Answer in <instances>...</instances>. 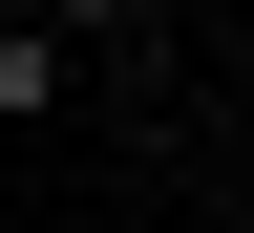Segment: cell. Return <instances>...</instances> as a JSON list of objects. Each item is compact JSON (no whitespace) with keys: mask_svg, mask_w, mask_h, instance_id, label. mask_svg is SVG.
<instances>
[{"mask_svg":"<svg viewBox=\"0 0 254 233\" xmlns=\"http://www.w3.org/2000/svg\"><path fill=\"white\" fill-rule=\"evenodd\" d=\"M64 106V43H43V21H0V127H43Z\"/></svg>","mask_w":254,"mask_h":233,"instance_id":"6da1fadb","label":"cell"},{"mask_svg":"<svg viewBox=\"0 0 254 233\" xmlns=\"http://www.w3.org/2000/svg\"><path fill=\"white\" fill-rule=\"evenodd\" d=\"M21 21H43V43H85V21H127V0H21Z\"/></svg>","mask_w":254,"mask_h":233,"instance_id":"7a4b0ae2","label":"cell"}]
</instances>
